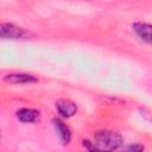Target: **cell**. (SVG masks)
Returning a JSON list of instances; mask_svg holds the SVG:
<instances>
[{
	"instance_id": "1",
	"label": "cell",
	"mask_w": 152,
	"mask_h": 152,
	"mask_svg": "<svg viewBox=\"0 0 152 152\" xmlns=\"http://www.w3.org/2000/svg\"><path fill=\"white\" fill-rule=\"evenodd\" d=\"M122 144V138L113 131H100L95 133L91 141H83L89 152H113Z\"/></svg>"
},
{
	"instance_id": "2",
	"label": "cell",
	"mask_w": 152,
	"mask_h": 152,
	"mask_svg": "<svg viewBox=\"0 0 152 152\" xmlns=\"http://www.w3.org/2000/svg\"><path fill=\"white\" fill-rule=\"evenodd\" d=\"M0 36L4 39H26L31 36V33L14 24L2 23L0 25Z\"/></svg>"
},
{
	"instance_id": "3",
	"label": "cell",
	"mask_w": 152,
	"mask_h": 152,
	"mask_svg": "<svg viewBox=\"0 0 152 152\" xmlns=\"http://www.w3.org/2000/svg\"><path fill=\"white\" fill-rule=\"evenodd\" d=\"M132 28L141 40L147 44H152V24L137 21L132 25Z\"/></svg>"
},
{
	"instance_id": "4",
	"label": "cell",
	"mask_w": 152,
	"mask_h": 152,
	"mask_svg": "<svg viewBox=\"0 0 152 152\" xmlns=\"http://www.w3.org/2000/svg\"><path fill=\"white\" fill-rule=\"evenodd\" d=\"M56 108H57L58 113L62 116H64V118H71L77 112L76 103L72 102V101H70V100H65V99L58 100L56 102Z\"/></svg>"
},
{
	"instance_id": "5",
	"label": "cell",
	"mask_w": 152,
	"mask_h": 152,
	"mask_svg": "<svg viewBox=\"0 0 152 152\" xmlns=\"http://www.w3.org/2000/svg\"><path fill=\"white\" fill-rule=\"evenodd\" d=\"M53 122V127L62 141L63 145H68L71 140V132H70V128L59 119H53L52 120Z\"/></svg>"
},
{
	"instance_id": "6",
	"label": "cell",
	"mask_w": 152,
	"mask_h": 152,
	"mask_svg": "<svg viewBox=\"0 0 152 152\" xmlns=\"http://www.w3.org/2000/svg\"><path fill=\"white\" fill-rule=\"evenodd\" d=\"M4 81L12 84H25V83L37 82L38 80L33 75H28V74H8L4 77Z\"/></svg>"
},
{
	"instance_id": "7",
	"label": "cell",
	"mask_w": 152,
	"mask_h": 152,
	"mask_svg": "<svg viewBox=\"0 0 152 152\" xmlns=\"http://www.w3.org/2000/svg\"><path fill=\"white\" fill-rule=\"evenodd\" d=\"M17 118L19 121L25 124L36 122L39 120V112L32 108H20L17 110Z\"/></svg>"
},
{
	"instance_id": "8",
	"label": "cell",
	"mask_w": 152,
	"mask_h": 152,
	"mask_svg": "<svg viewBox=\"0 0 152 152\" xmlns=\"http://www.w3.org/2000/svg\"><path fill=\"white\" fill-rule=\"evenodd\" d=\"M142 151H144V146L140 144H133L127 148V152H142Z\"/></svg>"
}]
</instances>
